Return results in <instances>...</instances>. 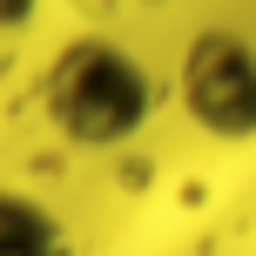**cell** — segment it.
Segmentation results:
<instances>
[{"label": "cell", "mask_w": 256, "mask_h": 256, "mask_svg": "<svg viewBox=\"0 0 256 256\" xmlns=\"http://www.w3.org/2000/svg\"><path fill=\"white\" fill-rule=\"evenodd\" d=\"M0 256H74L61 216L20 189H0Z\"/></svg>", "instance_id": "cell-3"}, {"label": "cell", "mask_w": 256, "mask_h": 256, "mask_svg": "<svg viewBox=\"0 0 256 256\" xmlns=\"http://www.w3.org/2000/svg\"><path fill=\"white\" fill-rule=\"evenodd\" d=\"M155 102H162L155 74L108 34H74L40 81V108L54 135L74 148H128L155 122Z\"/></svg>", "instance_id": "cell-1"}, {"label": "cell", "mask_w": 256, "mask_h": 256, "mask_svg": "<svg viewBox=\"0 0 256 256\" xmlns=\"http://www.w3.org/2000/svg\"><path fill=\"white\" fill-rule=\"evenodd\" d=\"M176 102L202 135L250 142L256 135V48L243 34H196L176 68Z\"/></svg>", "instance_id": "cell-2"}]
</instances>
